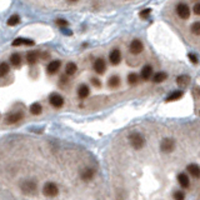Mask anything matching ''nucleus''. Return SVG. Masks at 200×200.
I'll return each mask as SVG.
<instances>
[{
  "instance_id": "f8f14e48",
  "label": "nucleus",
  "mask_w": 200,
  "mask_h": 200,
  "mask_svg": "<svg viewBox=\"0 0 200 200\" xmlns=\"http://www.w3.org/2000/svg\"><path fill=\"white\" fill-rule=\"evenodd\" d=\"M151 75H153V68L150 65H145L141 69V78L144 80H148V79L151 78Z\"/></svg>"
},
{
  "instance_id": "0eeeda50",
  "label": "nucleus",
  "mask_w": 200,
  "mask_h": 200,
  "mask_svg": "<svg viewBox=\"0 0 200 200\" xmlns=\"http://www.w3.org/2000/svg\"><path fill=\"white\" fill-rule=\"evenodd\" d=\"M109 59H110V63L113 65H118L120 63V59H122V54L118 49H115L110 53V55H109Z\"/></svg>"
},
{
  "instance_id": "7c9ffc66",
  "label": "nucleus",
  "mask_w": 200,
  "mask_h": 200,
  "mask_svg": "<svg viewBox=\"0 0 200 200\" xmlns=\"http://www.w3.org/2000/svg\"><path fill=\"white\" fill-rule=\"evenodd\" d=\"M194 14L195 15H199L200 14V4H195V7H194Z\"/></svg>"
},
{
  "instance_id": "4468645a",
  "label": "nucleus",
  "mask_w": 200,
  "mask_h": 200,
  "mask_svg": "<svg viewBox=\"0 0 200 200\" xmlns=\"http://www.w3.org/2000/svg\"><path fill=\"white\" fill-rule=\"evenodd\" d=\"M178 181H179V184L181 185V188H189V185H190L189 178L186 177V174H183V173L178 175Z\"/></svg>"
},
{
  "instance_id": "bb28decb",
  "label": "nucleus",
  "mask_w": 200,
  "mask_h": 200,
  "mask_svg": "<svg viewBox=\"0 0 200 200\" xmlns=\"http://www.w3.org/2000/svg\"><path fill=\"white\" fill-rule=\"evenodd\" d=\"M20 21V18H19V15H13V16H10L9 18V20H8V25H16Z\"/></svg>"
},
{
  "instance_id": "ddd939ff",
  "label": "nucleus",
  "mask_w": 200,
  "mask_h": 200,
  "mask_svg": "<svg viewBox=\"0 0 200 200\" xmlns=\"http://www.w3.org/2000/svg\"><path fill=\"white\" fill-rule=\"evenodd\" d=\"M36 188V184L34 183V181H24V183L21 184V189L25 191V193H30V191H34Z\"/></svg>"
},
{
  "instance_id": "1a4fd4ad",
  "label": "nucleus",
  "mask_w": 200,
  "mask_h": 200,
  "mask_svg": "<svg viewBox=\"0 0 200 200\" xmlns=\"http://www.w3.org/2000/svg\"><path fill=\"white\" fill-rule=\"evenodd\" d=\"M60 66H62V63H60L59 60H53V62H50L49 65H48V73H49V74H55L60 69Z\"/></svg>"
},
{
  "instance_id": "20e7f679",
  "label": "nucleus",
  "mask_w": 200,
  "mask_h": 200,
  "mask_svg": "<svg viewBox=\"0 0 200 200\" xmlns=\"http://www.w3.org/2000/svg\"><path fill=\"white\" fill-rule=\"evenodd\" d=\"M174 147H175V143L173 139H164L160 144V149L164 153H171L174 150Z\"/></svg>"
},
{
  "instance_id": "f257e3e1",
  "label": "nucleus",
  "mask_w": 200,
  "mask_h": 200,
  "mask_svg": "<svg viewBox=\"0 0 200 200\" xmlns=\"http://www.w3.org/2000/svg\"><path fill=\"white\" fill-rule=\"evenodd\" d=\"M129 139H130V143L133 145V148L136 149V150L141 149L145 144L144 138L141 136V134H139V133H133V134L129 136Z\"/></svg>"
},
{
  "instance_id": "b1692460",
  "label": "nucleus",
  "mask_w": 200,
  "mask_h": 200,
  "mask_svg": "<svg viewBox=\"0 0 200 200\" xmlns=\"http://www.w3.org/2000/svg\"><path fill=\"white\" fill-rule=\"evenodd\" d=\"M183 96V92H174L169 98L166 99V101H174V100H178Z\"/></svg>"
},
{
  "instance_id": "5701e85b",
  "label": "nucleus",
  "mask_w": 200,
  "mask_h": 200,
  "mask_svg": "<svg viewBox=\"0 0 200 200\" xmlns=\"http://www.w3.org/2000/svg\"><path fill=\"white\" fill-rule=\"evenodd\" d=\"M119 84H120L119 76H111L109 79V86L110 88H116V86H119Z\"/></svg>"
},
{
  "instance_id": "39448f33",
  "label": "nucleus",
  "mask_w": 200,
  "mask_h": 200,
  "mask_svg": "<svg viewBox=\"0 0 200 200\" xmlns=\"http://www.w3.org/2000/svg\"><path fill=\"white\" fill-rule=\"evenodd\" d=\"M49 101H50V104H51L54 108H62L63 104H64L63 96L59 95V94H51L50 98H49Z\"/></svg>"
},
{
  "instance_id": "aec40b11",
  "label": "nucleus",
  "mask_w": 200,
  "mask_h": 200,
  "mask_svg": "<svg viewBox=\"0 0 200 200\" xmlns=\"http://www.w3.org/2000/svg\"><path fill=\"white\" fill-rule=\"evenodd\" d=\"M76 70H78V68L74 63H69L68 65H66V69H65L66 75H74L76 73Z\"/></svg>"
},
{
  "instance_id": "393cba45",
  "label": "nucleus",
  "mask_w": 200,
  "mask_h": 200,
  "mask_svg": "<svg viewBox=\"0 0 200 200\" xmlns=\"http://www.w3.org/2000/svg\"><path fill=\"white\" fill-rule=\"evenodd\" d=\"M166 74L165 73H158V74L154 76V81L155 83H161V81H164L165 79H166Z\"/></svg>"
},
{
  "instance_id": "a878e982",
  "label": "nucleus",
  "mask_w": 200,
  "mask_h": 200,
  "mask_svg": "<svg viewBox=\"0 0 200 200\" xmlns=\"http://www.w3.org/2000/svg\"><path fill=\"white\" fill-rule=\"evenodd\" d=\"M138 81H139V76H138L136 74H134V73L128 76V83L130 84V85H135Z\"/></svg>"
},
{
  "instance_id": "7ed1b4c3",
  "label": "nucleus",
  "mask_w": 200,
  "mask_h": 200,
  "mask_svg": "<svg viewBox=\"0 0 200 200\" xmlns=\"http://www.w3.org/2000/svg\"><path fill=\"white\" fill-rule=\"evenodd\" d=\"M43 193H44V195L46 196H55L56 194L59 193V189H58V186L54 184V183H46L43 188Z\"/></svg>"
},
{
  "instance_id": "9d476101",
  "label": "nucleus",
  "mask_w": 200,
  "mask_h": 200,
  "mask_svg": "<svg viewBox=\"0 0 200 200\" xmlns=\"http://www.w3.org/2000/svg\"><path fill=\"white\" fill-rule=\"evenodd\" d=\"M94 69L95 71L98 73V74H103V73L105 71L106 69V65H105V62L103 59H98L96 62L94 63Z\"/></svg>"
},
{
  "instance_id": "c756f323",
  "label": "nucleus",
  "mask_w": 200,
  "mask_h": 200,
  "mask_svg": "<svg viewBox=\"0 0 200 200\" xmlns=\"http://www.w3.org/2000/svg\"><path fill=\"white\" fill-rule=\"evenodd\" d=\"M150 13H151L150 9H145V10H143L141 13H140V18H148L150 15Z\"/></svg>"
},
{
  "instance_id": "a211bd4d",
  "label": "nucleus",
  "mask_w": 200,
  "mask_h": 200,
  "mask_svg": "<svg viewBox=\"0 0 200 200\" xmlns=\"http://www.w3.org/2000/svg\"><path fill=\"white\" fill-rule=\"evenodd\" d=\"M10 63H11V65H14V66H19L20 63H21V56L18 53L13 54V55L10 56Z\"/></svg>"
},
{
  "instance_id": "6e6552de",
  "label": "nucleus",
  "mask_w": 200,
  "mask_h": 200,
  "mask_svg": "<svg viewBox=\"0 0 200 200\" xmlns=\"http://www.w3.org/2000/svg\"><path fill=\"white\" fill-rule=\"evenodd\" d=\"M23 119V113L18 111V113H14V114H10L7 116V123L8 124H14V123H18L20 122Z\"/></svg>"
},
{
  "instance_id": "c85d7f7f",
  "label": "nucleus",
  "mask_w": 200,
  "mask_h": 200,
  "mask_svg": "<svg viewBox=\"0 0 200 200\" xmlns=\"http://www.w3.org/2000/svg\"><path fill=\"white\" fill-rule=\"evenodd\" d=\"M191 32H193V34H195V35L200 34V23L199 21H195L191 25Z\"/></svg>"
},
{
  "instance_id": "cd10ccee",
  "label": "nucleus",
  "mask_w": 200,
  "mask_h": 200,
  "mask_svg": "<svg viewBox=\"0 0 200 200\" xmlns=\"http://www.w3.org/2000/svg\"><path fill=\"white\" fill-rule=\"evenodd\" d=\"M188 83H189V76L183 75V76H179V78H178V84H179V85H181V86H186V85H188Z\"/></svg>"
},
{
  "instance_id": "72a5a7b5",
  "label": "nucleus",
  "mask_w": 200,
  "mask_h": 200,
  "mask_svg": "<svg viewBox=\"0 0 200 200\" xmlns=\"http://www.w3.org/2000/svg\"><path fill=\"white\" fill-rule=\"evenodd\" d=\"M93 85L96 86V88H99V86H100V83H99L98 79H93Z\"/></svg>"
},
{
  "instance_id": "dca6fc26",
  "label": "nucleus",
  "mask_w": 200,
  "mask_h": 200,
  "mask_svg": "<svg viewBox=\"0 0 200 200\" xmlns=\"http://www.w3.org/2000/svg\"><path fill=\"white\" fill-rule=\"evenodd\" d=\"M89 88L86 86V85H81L80 88L78 89V95H79V98H81V99H84V98H86V96L89 95Z\"/></svg>"
},
{
  "instance_id": "4be33fe9",
  "label": "nucleus",
  "mask_w": 200,
  "mask_h": 200,
  "mask_svg": "<svg viewBox=\"0 0 200 200\" xmlns=\"http://www.w3.org/2000/svg\"><path fill=\"white\" fill-rule=\"evenodd\" d=\"M9 71H10L9 64H7V63H1V64H0V78L5 76V75H7Z\"/></svg>"
},
{
  "instance_id": "f03ea898",
  "label": "nucleus",
  "mask_w": 200,
  "mask_h": 200,
  "mask_svg": "<svg viewBox=\"0 0 200 200\" xmlns=\"http://www.w3.org/2000/svg\"><path fill=\"white\" fill-rule=\"evenodd\" d=\"M177 13H178V15L181 18V19L186 20V19H189V16H190V9H189V7H188L186 4L180 3V4L177 5Z\"/></svg>"
},
{
  "instance_id": "423d86ee",
  "label": "nucleus",
  "mask_w": 200,
  "mask_h": 200,
  "mask_svg": "<svg viewBox=\"0 0 200 200\" xmlns=\"http://www.w3.org/2000/svg\"><path fill=\"white\" fill-rule=\"evenodd\" d=\"M130 51L133 54H139L143 51V43L140 40H134L130 44Z\"/></svg>"
},
{
  "instance_id": "473e14b6",
  "label": "nucleus",
  "mask_w": 200,
  "mask_h": 200,
  "mask_svg": "<svg viewBox=\"0 0 200 200\" xmlns=\"http://www.w3.org/2000/svg\"><path fill=\"white\" fill-rule=\"evenodd\" d=\"M189 59L191 60L194 64H196V63H198V59H196V56L194 55V54H189Z\"/></svg>"
},
{
  "instance_id": "f704fd0d",
  "label": "nucleus",
  "mask_w": 200,
  "mask_h": 200,
  "mask_svg": "<svg viewBox=\"0 0 200 200\" xmlns=\"http://www.w3.org/2000/svg\"><path fill=\"white\" fill-rule=\"evenodd\" d=\"M58 24H59V25H63V26L68 25V23H66L65 20H58Z\"/></svg>"
},
{
  "instance_id": "412c9836",
  "label": "nucleus",
  "mask_w": 200,
  "mask_h": 200,
  "mask_svg": "<svg viewBox=\"0 0 200 200\" xmlns=\"http://www.w3.org/2000/svg\"><path fill=\"white\" fill-rule=\"evenodd\" d=\"M93 177H94V171L92 170V169H86V170H84L83 174H81V179L85 180V181L92 180Z\"/></svg>"
},
{
  "instance_id": "9b49d317",
  "label": "nucleus",
  "mask_w": 200,
  "mask_h": 200,
  "mask_svg": "<svg viewBox=\"0 0 200 200\" xmlns=\"http://www.w3.org/2000/svg\"><path fill=\"white\" fill-rule=\"evenodd\" d=\"M186 170L189 171V174L191 175V177L194 178H199V175H200V169L196 164H189L186 168Z\"/></svg>"
},
{
  "instance_id": "2f4dec72",
  "label": "nucleus",
  "mask_w": 200,
  "mask_h": 200,
  "mask_svg": "<svg viewBox=\"0 0 200 200\" xmlns=\"http://www.w3.org/2000/svg\"><path fill=\"white\" fill-rule=\"evenodd\" d=\"M175 199H184V193H181V191H177L175 193V195H174Z\"/></svg>"
},
{
  "instance_id": "f3484780",
  "label": "nucleus",
  "mask_w": 200,
  "mask_h": 200,
  "mask_svg": "<svg viewBox=\"0 0 200 200\" xmlns=\"http://www.w3.org/2000/svg\"><path fill=\"white\" fill-rule=\"evenodd\" d=\"M41 111H43V108H41V105L39 104V103H34V104L30 106V113L34 114V115H39Z\"/></svg>"
},
{
  "instance_id": "2eb2a0df",
  "label": "nucleus",
  "mask_w": 200,
  "mask_h": 200,
  "mask_svg": "<svg viewBox=\"0 0 200 200\" xmlns=\"http://www.w3.org/2000/svg\"><path fill=\"white\" fill-rule=\"evenodd\" d=\"M13 45L14 46H19V45H34V41L33 40H29V39H15L13 41Z\"/></svg>"
},
{
  "instance_id": "6ab92c4d",
  "label": "nucleus",
  "mask_w": 200,
  "mask_h": 200,
  "mask_svg": "<svg viewBox=\"0 0 200 200\" xmlns=\"http://www.w3.org/2000/svg\"><path fill=\"white\" fill-rule=\"evenodd\" d=\"M38 56H39V54L36 53V51H30V53H28V55H26L28 63H30V64L36 63V60H38Z\"/></svg>"
},
{
  "instance_id": "c9c22d12",
  "label": "nucleus",
  "mask_w": 200,
  "mask_h": 200,
  "mask_svg": "<svg viewBox=\"0 0 200 200\" xmlns=\"http://www.w3.org/2000/svg\"><path fill=\"white\" fill-rule=\"evenodd\" d=\"M69 1H78V0H69Z\"/></svg>"
}]
</instances>
